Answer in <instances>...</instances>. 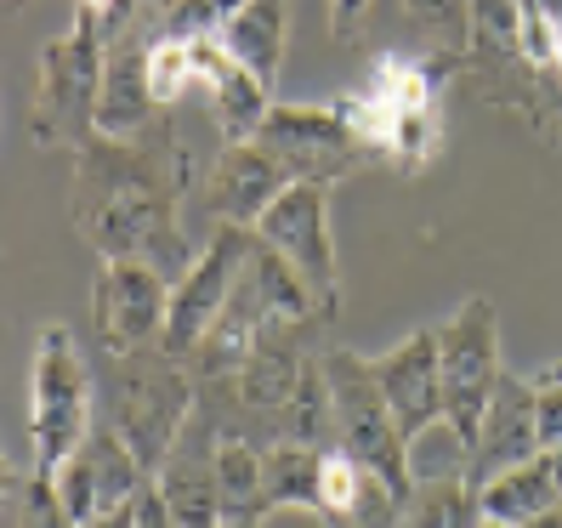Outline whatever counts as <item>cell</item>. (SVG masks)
<instances>
[{
	"instance_id": "cell-1",
	"label": "cell",
	"mask_w": 562,
	"mask_h": 528,
	"mask_svg": "<svg viewBox=\"0 0 562 528\" xmlns=\"http://www.w3.org/2000/svg\"><path fill=\"white\" fill-rule=\"evenodd\" d=\"M188 188L193 159L171 114L143 137H91L75 154V234L97 250V261H143L177 284L200 256L182 234Z\"/></svg>"
},
{
	"instance_id": "cell-2",
	"label": "cell",
	"mask_w": 562,
	"mask_h": 528,
	"mask_svg": "<svg viewBox=\"0 0 562 528\" xmlns=\"http://www.w3.org/2000/svg\"><path fill=\"white\" fill-rule=\"evenodd\" d=\"M109 426L125 438V449L148 467V478L159 472V460L171 454V443L188 432L193 409H200V392H193V370L182 358H171L165 347H143L109 358Z\"/></svg>"
},
{
	"instance_id": "cell-3",
	"label": "cell",
	"mask_w": 562,
	"mask_h": 528,
	"mask_svg": "<svg viewBox=\"0 0 562 528\" xmlns=\"http://www.w3.org/2000/svg\"><path fill=\"white\" fill-rule=\"evenodd\" d=\"M103 46L109 35L97 29V18L75 12L69 29L41 52V86H35V109H29V131L41 148L57 154H80L97 137V86H103Z\"/></svg>"
},
{
	"instance_id": "cell-4",
	"label": "cell",
	"mask_w": 562,
	"mask_h": 528,
	"mask_svg": "<svg viewBox=\"0 0 562 528\" xmlns=\"http://www.w3.org/2000/svg\"><path fill=\"white\" fill-rule=\"evenodd\" d=\"M91 370L69 324H41L29 375V472H57L91 432Z\"/></svg>"
},
{
	"instance_id": "cell-5",
	"label": "cell",
	"mask_w": 562,
	"mask_h": 528,
	"mask_svg": "<svg viewBox=\"0 0 562 528\" xmlns=\"http://www.w3.org/2000/svg\"><path fill=\"white\" fill-rule=\"evenodd\" d=\"M324 381H329V404H336V443L370 467L375 478H386L398 494H409V460H404V432L392 420L386 398H381V381H375V364L363 352H347V347H324Z\"/></svg>"
},
{
	"instance_id": "cell-6",
	"label": "cell",
	"mask_w": 562,
	"mask_h": 528,
	"mask_svg": "<svg viewBox=\"0 0 562 528\" xmlns=\"http://www.w3.org/2000/svg\"><path fill=\"white\" fill-rule=\"evenodd\" d=\"M250 234L302 279V290L313 295L324 324L341 313V261H336V234H329V188L290 182L279 200L261 211V222Z\"/></svg>"
},
{
	"instance_id": "cell-7",
	"label": "cell",
	"mask_w": 562,
	"mask_h": 528,
	"mask_svg": "<svg viewBox=\"0 0 562 528\" xmlns=\"http://www.w3.org/2000/svg\"><path fill=\"white\" fill-rule=\"evenodd\" d=\"M438 375H443V420L460 432L472 454L477 420L488 409L494 381L506 375L501 364V313L488 295H467L443 324H438Z\"/></svg>"
},
{
	"instance_id": "cell-8",
	"label": "cell",
	"mask_w": 562,
	"mask_h": 528,
	"mask_svg": "<svg viewBox=\"0 0 562 528\" xmlns=\"http://www.w3.org/2000/svg\"><path fill=\"white\" fill-rule=\"evenodd\" d=\"M256 148H268L290 182H318V188H336L341 177L375 165V154L347 125L341 103H273L256 131Z\"/></svg>"
},
{
	"instance_id": "cell-9",
	"label": "cell",
	"mask_w": 562,
	"mask_h": 528,
	"mask_svg": "<svg viewBox=\"0 0 562 528\" xmlns=\"http://www.w3.org/2000/svg\"><path fill=\"white\" fill-rule=\"evenodd\" d=\"M245 245H250V227H216V239L193 256V268L171 284V307H165V336L159 347L171 358L200 352V341L211 336V324L227 307V290H234L239 268H245Z\"/></svg>"
},
{
	"instance_id": "cell-10",
	"label": "cell",
	"mask_w": 562,
	"mask_h": 528,
	"mask_svg": "<svg viewBox=\"0 0 562 528\" xmlns=\"http://www.w3.org/2000/svg\"><path fill=\"white\" fill-rule=\"evenodd\" d=\"M165 307H171V279H159L143 261H103L91 279V318L109 358L159 347Z\"/></svg>"
},
{
	"instance_id": "cell-11",
	"label": "cell",
	"mask_w": 562,
	"mask_h": 528,
	"mask_svg": "<svg viewBox=\"0 0 562 528\" xmlns=\"http://www.w3.org/2000/svg\"><path fill=\"white\" fill-rule=\"evenodd\" d=\"M52 483H57V501L69 506V517L86 528L91 517L137 501L143 483H148V467L125 449V438L114 432L109 420H97L86 432V443L52 472Z\"/></svg>"
},
{
	"instance_id": "cell-12",
	"label": "cell",
	"mask_w": 562,
	"mask_h": 528,
	"mask_svg": "<svg viewBox=\"0 0 562 528\" xmlns=\"http://www.w3.org/2000/svg\"><path fill=\"white\" fill-rule=\"evenodd\" d=\"M148 46H154V23L137 12L120 35L103 46V86H97V137H143L165 120L148 86Z\"/></svg>"
},
{
	"instance_id": "cell-13",
	"label": "cell",
	"mask_w": 562,
	"mask_h": 528,
	"mask_svg": "<svg viewBox=\"0 0 562 528\" xmlns=\"http://www.w3.org/2000/svg\"><path fill=\"white\" fill-rule=\"evenodd\" d=\"M528 454H540V415H535V386L528 375H501L488 392V409L477 420V438L467 454V488L477 494L488 478H501L512 467H522Z\"/></svg>"
},
{
	"instance_id": "cell-14",
	"label": "cell",
	"mask_w": 562,
	"mask_h": 528,
	"mask_svg": "<svg viewBox=\"0 0 562 528\" xmlns=\"http://www.w3.org/2000/svg\"><path fill=\"white\" fill-rule=\"evenodd\" d=\"M375 381H381V398L398 420L404 443L420 438L426 426L443 420V375H438V329H409L398 347H386L370 358Z\"/></svg>"
},
{
	"instance_id": "cell-15",
	"label": "cell",
	"mask_w": 562,
	"mask_h": 528,
	"mask_svg": "<svg viewBox=\"0 0 562 528\" xmlns=\"http://www.w3.org/2000/svg\"><path fill=\"white\" fill-rule=\"evenodd\" d=\"M216 426L193 409L188 432L159 460L154 488L165 494V512L177 528H222V488H216Z\"/></svg>"
},
{
	"instance_id": "cell-16",
	"label": "cell",
	"mask_w": 562,
	"mask_h": 528,
	"mask_svg": "<svg viewBox=\"0 0 562 528\" xmlns=\"http://www.w3.org/2000/svg\"><path fill=\"white\" fill-rule=\"evenodd\" d=\"M193 80L211 97V120L222 131V143H256L261 120L273 109V86L256 80L216 35H193Z\"/></svg>"
},
{
	"instance_id": "cell-17",
	"label": "cell",
	"mask_w": 562,
	"mask_h": 528,
	"mask_svg": "<svg viewBox=\"0 0 562 528\" xmlns=\"http://www.w3.org/2000/svg\"><path fill=\"white\" fill-rule=\"evenodd\" d=\"M290 188V177L279 171V159L256 143H222L211 177H205V211L222 227H256L279 193Z\"/></svg>"
},
{
	"instance_id": "cell-18",
	"label": "cell",
	"mask_w": 562,
	"mask_h": 528,
	"mask_svg": "<svg viewBox=\"0 0 562 528\" xmlns=\"http://www.w3.org/2000/svg\"><path fill=\"white\" fill-rule=\"evenodd\" d=\"M472 80V91L488 109H501L506 120L528 125L546 148H562V80L528 69V57L501 63V69H460Z\"/></svg>"
},
{
	"instance_id": "cell-19",
	"label": "cell",
	"mask_w": 562,
	"mask_h": 528,
	"mask_svg": "<svg viewBox=\"0 0 562 528\" xmlns=\"http://www.w3.org/2000/svg\"><path fill=\"white\" fill-rule=\"evenodd\" d=\"M216 41L234 52L256 80L279 86L284 46H290V0H245V7L216 29Z\"/></svg>"
},
{
	"instance_id": "cell-20",
	"label": "cell",
	"mask_w": 562,
	"mask_h": 528,
	"mask_svg": "<svg viewBox=\"0 0 562 528\" xmlns=\"http://www.w3.org/2000/svg\"><path fill=\"white\" fill-rule=\"evenodd\" d=\"M551 506H562V483H557V467H551L546 449L528 454L522 467L488 478V483L477 488V512L494 517V523H512V528L535 523V517L551 512Z\"/></svg>"
},
{
	"instance_id": "cell-21",
	"label": "cell",
	"mask_w": 562,
	"mask_h": 528,
	"mask_svg": "<svg viewBox=\"0 0 562 528\" xmlns=\"http://www.w3.org/2000/svg\"><path fill=\"white\" fill-rule=\"evenodd\" d=\"M318 460L324 449H307V443L261 449V517H273V512L318 517Z\"/></svg>"
},
{
	"instance_id": "cell-22",
	"label": "cell",
	"mask_w": 562,
	"mask_h": 528,
	"mask_svg": "<svg viewBox=\"0 0 562 528\" xmlns=\"http://www.w3.org/2000/svg\"><path fill=\"white\" fill-rule=\"evenodd\" d=\"M324 352V347H318ZM284 443H307V449H336V404H329V381H324V358L302 370L295 398L284 415Z\"/></svg>"
},
{
	"instance_id": "cell-23",
	"label": "cell",
	"mask_w": 562,
	"mask_h": 528,
	"mask_svg": "<svg viewBox=\"0 0 562 528\" xmlns=\"http://www.w3.org/2000/svg\"><path fill=\"white\" fill-rule=\"evenodd\" d=\"M222 517H261V449L245 438H216Z\"/></svg>"
},
{
	"instance_id": "cell-24",
	"label": "cell",
	"mask_w": 562,
	"mask_h": 528,
	"mask_svg": "<svg viewBox=\"0 0 562 528\" xmlns=\"http://www.w3.org/2000/svg\"><path fill=\"white\" fill-rule=\"evenodd\" d=\"M404 18L426 35V52L467 63L472 52V0H404Z\"/></svg>"
},
{
	"instance_id": "cell-25",
	"label": "cell",
	"mask_w": 562,
	"mask_h": 528,
	"mask_svg": "<svg viewBox=\"0 0 562 528\" xmlns=\"http://www.w3.org/2000/svg\"><path fill=\"white\" fill-rule=\"evenodd\" d=\"M363 483H370V467H358L341 443L324 449V460H318V523L341 528L363 501Z\"/></svg>"
},
{
	"instance_id": "cell-26",
	"label": "cell",
	"mask_w": 562,
	"mask_h": 528,
	"mask_svg": "<svg viewBox=\"0 0 562 528\" xmlns=\"http://www.w3.org/2000/svg\"><path fill=\"white\" fill-rule=\"evenodd\" d=\"M404 460H409V483H467V443H460L449 420L409 438Z\"/></svg>"
},
{
	"instance_id": "cell-27",
	"label": "cell",
	"mask_w": 562,
	"mask_h": 528,
	"mask_svg": "<svg viewBox=\"0 0 562 528\" xmlns=\"http://www.w3.org/2000/svg\"><path fill=\"white\" fill-rule=\"evenodd\" d=\"M522 57L528 69L562 80V0H522Z\"/></svg>"
},
{
	"instance_id": "cell-28",
	"label": "cell",
	"mask_w": 562,
	"mask_h": 528,
	"mask_svg": "<svg viewBox=\"0 0 562 528\" xmlns=\"http://www.w3.org/2000/svg\"><path fill=\"white\" fill-rule=\"evenodd\" d=\"M148 23H154V18H148ZM148 86H154V103L171 114L177 97H182L188 86H200V80H193V41H182V35H154V46H148Z\"/></svg>"
},
{
	"instance_id": "cell-29",
	"label": "cell",
	"mask_w": 562,
	"mask_h": 528,
	"mask_svg": "<svg viewBox=\"0 0 562 528\" xmlns=\"http://www.w3.org/2000/svg\"><path fill=\"white\" fill-rule=\"evenodd\" d=\"M239 7H245V0H159L148 18H154V35L193 41V35H216V29L234 18Z\"/></svg>"
},
{
	"instance_id": "cell-30",
	"label": "cell",
	"mask_w": 562,
	"mask_h": 528,
	"mask_svg": "<svg viewBox=\"0 0 562 528\" xmlns=\"http://www.w3.org/2000/svg\"><path fill=\"white\" fill-rule=\"evenodd\" d=\"M0 528H80V523L69 517V506L57 501V483L46 472H29V483L18 488V501L7 506Z\"/></svg>"
},
{
	"instance_id": "cell-31",
	"label": "cell",
	"mask_w": 562,
	"mask_h": 528,
	"mask_svg": "<svg viewBox=\"0 0 562 528\" xmlns=\"http://www.w3.org/2000/svg\"><path fill=\"white\" fill-rule=\"evenodd\" d=\"M535 386V415H540V449H562V358L528 375Z\"/></svg>"
},
{
	"instance_id": "cell-32",
	"label": "cell",
	"mask_w": 562,
	"mask_h": 528,
	"mask_svg": "<svg viewBox=\"0 0 562 528\" xmlns=\"http://www.w3.org/2000/svg\"><path fill=\"white\" fill-rule=\"evenodd\" d=\"M324 12H329V29H336V41H358L363 35V23H370L375 12V0H324Z\"/></svg>"
},
{
	"instance_id": "cell-33",
	"label": "cell",
	"mask_w": 562,
	"mask_h": 528,
	"mask_svg": "<svg viewBox=\"0 0 562 528\" xmlns=\"http://www.w3.org/2000/svg\"><path fill=\"white\" fill-rule=\"evenodd\" d=\"M131 512H137V528H177V523H171V512H165V494L154 488V478L143 483L137 501H131Z\"/></svg>"
},
{
	"instance_id": "cell-34",
	"label": "cell",
	"mask_w": 562,
	"mask_h": 528,
	"mask_svg": "<svg viewBox=\"0 0 562 528\" xmlns=\"http://www.w3.org/2000/svg\"><path fill=\"white\" fill-rule=\"evenodd\" d=\"M23 483H29V467H12V454L0 449V517H7V506L18 501Z\"/></svg>"
},
{
	"instance_id": "cell-35",
	"label": "cell",
	"mask_w": 562,
	"mask_h": 528,
	"mask_svg": "<svg viewBox=\"0 0 562 528\" xmlns=\"http://www.w3.org/2000/svg\"><path fill=\"white\" fill-rule=\"evenodd\" d=\"M86 528H137V512H131V506H114V512H103V517H91Z\"/></svg>"
},
{
	"instance_id": "cell-36",
	"label": "cell",
	"mask_w": 562,
	"mask_h": 528,
	"mask_svg": "<svg viewBox=\"0 0 562 528\" xmlns=\"http://www.w3.org/2000/svg\"><path fill=\"white\" fill-rule=\"evenodd\" d=\"M522 528H562V506H551V512H540L535 523H522Z\"/></svg>"
},
{
	"instance_id": "cell-37",
	"label": "cell",
	"mask_w": 562,
	"mask_h": 528,
	"mask_svg": "<svg viewBox=\"0 0 562 528\" xmlns=\"http://www.w3.org/2000/svg\"><path fill=\"white\" fill-rule=\"evenodd\" d=\"M268 517H222V528H261Z\"/></svg>"
},
{
	"instance_id": "cell-38",
	"label": "cell",
	"mask_w": 562,
	"mask_h": 528,
	"mask_svg": "<svg viewBox=\"0 0 562 528\" xmlns=\"http://www.w3.org/2000/svg\"><path fill=\"white\" fill-rule=\"evenodd\" d=\"M472 528H512V523H494V517H483V512H477V523H472Z\"/></svg>"
}]
</instances>
